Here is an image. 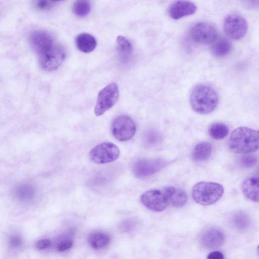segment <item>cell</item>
<instances>
[{
  "mask_svg": "<svg viewBox=\"0 0 259 259\" xmlns=\"http://www.w3.org/2000/svg\"><path fill=\"white\" fill-rule=\"evenodd\" d=\"M167 164L162 158L142 159L134 164L132 170L136 177L144 178L157 173Z\"/></svg>",
  "mask_w": 259,
  "mask_h": 259,
  "instance_id": "cell-9",
  "label": "cell"
},
{
  "mask_svg": "<svg viewBox=\"0 0 259 259\" xmlns=\"http://www.w3.org/2000/svg\"><path fill=\"white\" fill-rule=\"evenodd\" d=\"M190 35L195 42L202 45L212 44L217 38L215 28L206 22L195 24L191 29Z\"/></svg>",
  "mask_w": 259,
  "mask_h": 259,
  "instance_id": "cell-11",
  "label": "cell"
},
{
  "mask_svg": "<svg viewBox=\"0 0 259 259\" xmlns=\"http://www.w3.org/2000/svg\"><path fill=\"white\" fill-rule=\"evenodd\" d=\"M120 155L118 147L114 144L106 142L93 148L90 152L91 159L97 164H105L117 160Z\"/></svg>",
  "mask_w": 259,
  "mask_h": 259,
  "instance_id": "cell-5",
  "label": "cell"
},
{
  "mask_svg": "<svg viewBox=\"0 0 259 259\" xmlns=\"http://www.w3.org/2000/svg\"><path fill=\"white\" fill-rule=\"evenodd\" d=\"M73 245V241L71 239H64L59 242L57 246V251L61 252L70 248Z\"/></svg>",
  "mask_w": 259,
  "mask_h": 259,
  "instance_id": "cell-28",
  "label": "cell"
},
{
  "mask_svg": "<svg viewBox=\"0 0 259 259\" xmlns=\"http://www.w3.org/2000/svg\"><path fill=\"white\" fill-rule=\"evenodd\" d=\"M34 194V189L30 186L25 185L18 188L16 194L20 199H29L33 197Z\"/></svg>",
  "mask_w": 259,
  "mask_h": 259,
  "instance_id": "cell-24",
  "label": "cell"
},
{
  "mask_svg": "<svg viewBox=\"0 0 259 259\" xmlns=\"http://www.w3.org/2000/svg\"><path fill=\"white\" fill-rule=\"evenodd\" d=\"M51 243V241L49 239H41L36 242V247L38 250H43L49 247Z\"/></svg>",
  "mask_w": 259,
  "mask_h": 259,
  "instance_id": "cell-29",
  "label": "cell"
},
{
  "mask_svg": "<svg viewBox=\"0 0 259 259\" xmlns=\"http://www.w3.org/2000/svg\"><path fill=\"white\" fill-rule=\"evenodd\" d=\"M56 1L41 0L35 2L36 7L40 10H46L52 8L56 3Z\"/></svg>",
  "mask_w": 259,
  "mask_h": 259,
  "instance_id": "cell-27",
  "label": "cell"
},
{
  "mask_svg": "<svg viewBox=\"0 0 259 259\" xmlns=\"http://www.w3.org/2000/svg\"><path fill=\"white\" fill-rule=\"evenodd\" d=\"M140 200L146 208L156 212L164 210L169 204L168 198L163 189L146 191L141 195Z\"/></svg>",
  "mask_w": 259,
  "mask_h": 259,
  "instance_id": "cell-10",
  "label": "cell"
},
{
  "mask_svg": "<svg viewBox=\"0 0 259 259\" xmlns=\"http://www.w3.org/2000/svg\"><path fill=\"white\" fill-rule=\"evenodd\" d=\"M160 140V136L158 133L153 130L148 131L144 135V140L145 144L148 145H155Z\"/></svg>",
  "mask_w": 259,
  "mask_h": 259,
  "instance_id": "cell-25",
  "label": "cell"
},
{
  "mask_svg": "<svg viewBox=\"0 0 259 259\" xmlns=\"http://www.w3.org/2000/svg\"><path fill=\"white\" fill-rule=\"evenodd\" d=\"M72 9L73 13L76 16L84 17L90 13L91 4L88 1H76L73 4Z\"/></svg>",
  "mask_w": 259,
  "mask_h": 259,
  "instance_id": "cell-23",
  "label": "cell"
},
{
  "mask_svg": "<svg viewBox=\"0 0 259 259\" xmlns=\"http://www.w3.org/2000/svg\"><path fill=\"white\" fill-rule=\"evenodd\" d=\"M224 193V188L214 182H201L193 187L192 195L193 199L202 205H209L217 202Z\"/></svg>",
  "mask_w": 259,
  "mask_h": 259,
  "instance_id": "cell-3",
  "label": "cell"
},
{
  "mask_svg": "<svg viewBox=\"0 0 259 259\" xmlns=\"http://www.w3.org/2000/svg\"><path fill=\"white\" fill-rule=\"evenodd\" d=\"M257 131L247 127H239L231 133L229 139L230 149L236 153H248L258 148Z\"/></svg>",
  "mask_w": 259,
  "mask_h": 259,
  "instance_id": "cell-1",
  "label": "cell"
},
{
  "mask_svg": "<svg viewBox=\"0 0 259 259\" xmlns=\"http://www.w3.org/2000/svg\"><path fill=\"white\" fill-rule=\"evenodd\" d=\"M212 151V145L208 142H202L197 144L192 152V158L195 161H200L208 159Z\"/></svg>",
  "mask_w": 259,
  "mask_h": 259,
  "instance_id": "cell-20",
  "label": "cell"
},
{
  "mask_svg": "<svg viewBox=\"0 0 259 259\" xmlns=\"http://www.w3.org/2000/svg\"><path fill=\"white\" fill-rule=\"evenodd\" d=\"M212 43L211 48V52L216 57L225 56L231 50V44L225 38H217Z\"/></svg>",
  "mask_w": 259,
  "mask_h": 259,
  "instance_id": "cell-21",
  "label": "cell"
},
{
  "mask_svg": "<svg viewBox=\"0 0 259 259\" xmlns=\"http://www.w3.org/2000/svg\"><path fill=\"white\" fill-rule=\"evenodd\" d=\"M225 241L224 234L220 230L211 228L205 231L201 236L200 242L207 248H216L222 245Z\"/></svg>",
  "mask_w": 259,
  "mask_h": 259,
  "instance_id": "cell-14",
  "label": "cell"
},
{
  "mask_svg": "<svg viewBox=\"0 0 259 259\" xmlns=\"http://www.w3.org/2000/svg\"><path fill=\"white\" fill-rule=\"evenodd\" d=\"M246 20L237 14H231L226 17L224 21L225 32L230 38L238 40L243 38L247 31Z\"/></svg>",
  "mask_w": 259,
  "mask_h": 259,
  "instance_id": "cell-8",
  "label": "cell"
},
{
  "mask_svg": "<svg viewBox=\"0 0 259 259\" xmlns=\"http://www.w3.org/2000/svg\"><path fill=\"white\" fill-rule=\"evenodd\" d=\"M210 136L214 139L221 140L225 138L229 133L228 127L221 122H215L210 125L208 128Z\"/></svg>",
  "mask_w": 259,
  "mask_h": 259,
  "instance_id": "cell-22",
  "label": "cell"
},
{
  "mask_svg": "<svg viewBox=\"0 0 259 259\" xmlns=\"http://www.w3.org/2000/svg\"><path fill=\"white\" fill-rule=\"evenodd\" d=\"M116 43L120 59L123 62H126L131 58L133 52L131 42L125 37L119 35L117 37Z\"/></svg>",
  "mask_w": 259,
  "mask_h": 259,
  "instance_id": "cell-19",
  "label": "cell"
},
{
  "mask_svg": "<svg viewBox=\"0 0 259 259\" xmlns=\"http://www.w3.org/2000/svg\"><path fill=\"white\" fill-rule=\"evenodd\" d=\"M258 179L251 177L245 180L242 184V191L244 195L249 200L258 201Z\"/></svg>",
  "mask_w": 259,
  "mask_h": 259,
  "instance_id": "cell-16",
  "label": "cell"
},
{
  "mask_svg": "<svg viewBox=\"0 0 259 259\" xmlns=\"http://www.w3.org/2000/svg\"><path fill=\"white\" fill-rule=\"evenodd\" d=\"M55 42L52 36L48 32L37 30L30 36V44L33 51L39 55L52 46Z\"/></svg>",
  "mask_w": 259,
  "mask_h": 259,
  "instance_id": "cell-12",
  "label": "cell"
},
{
  "mask_svg": "<svg viewBox=\"0 0 259 259\" xmlns=\"http://www.w3.org/2000/svg\"><path fill=\"white\" fill-rule=\"evenodd\" d=\"M75 44L77 49L81 52L88 53L92 52L96 47L97 41L92 35L82 33L76 38Z\"/></svg>",
  "mask_w": 259,
  "mask_h": 259,
  "instance_id": "cell-17",
  "label": "cell"
},
{
  "mask_svg": "<svg viewBox=\"0 0 259 259\" xmlns=\"http://www.w3.org/2000/svg\"><path fill=\"white\" fill-rule=\"evenodd\" d=\"M256 162V157L252 155H244L240 159L241 165L245 168H250L253 166Z\"/></svg>",
  "mask_w": 259,
  "mask_h": 259,
  "instance_id": "cell-26",
  "label": "cell"
},
{
  "mask_svg": "<svg viewBox=\"0 0 259 259\" xmlns=\"http://www.w3.org/2000/svg\"><path fill=\"white\" fill-rule=\"evenodd\" d=\"M207 259H224V256L220 251H213L208 255Z\"/></svg>",
  "mask_w": 259,
  "mask_h": 259,
  "instance_id": "cell-30",
  "label": "cell"
},
{
  "mask_svg": "<svg viewBox=\"0 0 259 259\" xmlns=\"http://www.w3.org/2000/svg\"><path fill=\"white\" fill-rule=\"evenodd\" d=\"M119 98V90L116 83L108 84L98 94L97 101L94 109L95 114L99 116L112 107Z\"/></svg>",
  "mask_w": 259,
  "mask_h": 259,
  "instance_id": "cell-4",
  "label": "cell"
},
{
  "mask_svg": "<svg viewBox=\"0 0 259 259\" xmlns=\"http://www.w3.org/2000/svg\"><path fill=\"white\" fill-rule=\"evenodd\" d=\"M110 236L103 232H94L92 233L88 237V242L90 245L95 249H100L110 243Z\"/></svg>",
  "mask_w": 259,
  "mask_h": 259,
  "instance_id": "cell-18",
  "label": "cell"
},
{
  "mask_svg": "<svg viewBox=\"0 0 259 259\" xmlns=\"http://www.w3.org/2000/svg\"><path fill=\"white\" fill-rule=\"evenodd\" d=\"M136 132V125L134 120L126 115L117 117L111 125V133L118 141L124 142L130 140Z\"/></svg>",
  "mask_w": 259,
  "mask_h": 259,
  "instance_id": "cell-7",
  "label": "cell"
},
{
  "mask_svg": "<svg viewBox=\"0 0 259 259\" xmlns=\"http://www.w3.org/2000/svg\"><path fill=\"white\" fill-rule=\"evenodd\" d=\"M197 7L193 3L187 1H178L172 3L168 9L169 16L174 20H179L194 14Z\"/></svg>",
  "mask_w": 259,
  "mask_h": 259,
  "instance_id": "cell-13",
  "label": "cell"
},
{
  "mask_svg": "<svg viewBox=\"0 0 259 259\" xmlns=\"http://www.w3.org/2000/svg\"><path fill=\"white\" fill-rule=\"evenodd\" d=\"M41 67L48 71L57 69L62 63L65 57L63 48L56 43L38 55Z\"/></svg>",
  "mask_w": 259,
  "mask_h": 259,
  "instance_id": "cell-6",
  "label": "cell"
},
{
  "mask_svg": "<svg viewBox=\"0 0 259 259\" xmlns=\"http://www.w3.org/2000/svg\"><path fill=\"white\" fill-rule=\"evenodd\" d=\"M163 189L168 197L169 203L173 206H182L187 202V195L183 190L172 186L166 187Z\"/></svg>",
  "mask_w": 259,
  "mask_h": 259,
  "instance_id": "cell-15",
  "label": "cell"
},
{
  "mask_svg": "<svg viewBox=\"0 0 259 259\" xmlns=\"http://www.w3.org/2000/svg\"><path fill=\"white\" fill-rule=\"evenodd\" d=\"M191 106L194 111L206 114L213 111L218 103L216 91L206 84L197 85L192 90L190 98Z\"/></svg>",
  "mask_w": 259,
  "mask_h": 259,
  "instance_id": "cell-2",
  "label": "cell"
},
{
  "mask_svg": "<svg viewBox=\"0 0 259 259\" xmlns=\"http://www.w3.org/2000/svg\"><path fill=\"white\" fill-rule=\"evenodd\" d=\"M11 243L13 246H17L20 244V240L19 238H18L17 237H13L11 239Z\"/></svg>",
  "mask_w": 259,
  "mask_h": 259,
  "instance_id": "cell-31",
  "label": "cell"
}]
</instances>
